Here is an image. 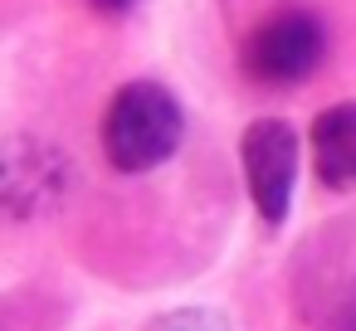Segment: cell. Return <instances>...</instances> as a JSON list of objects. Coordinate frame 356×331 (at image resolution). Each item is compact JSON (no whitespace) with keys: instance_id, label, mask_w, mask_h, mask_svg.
<instances>
[{"instance_id":"obj_1","label":"cell","mask_w":356,"mask_h":331,"mask_svg":"<svg viewBox=\"0 0 356 331\" xmlns=\"http://www.w3.org/2000/svg\"><path fill=\"white\" fill-rule=\"evenodd\" d=\"M186 137V112L161 83H127L103 112V151L122 176H142L176 156Z\"/></svg>"},{"instance_id":"obj_2","label":"cell","mask_w":356,"mask_h":331,"mask_svg":"<svg viewBox=\"0 0 356 331\" xmlns=\"http://www.w3.org/2000/svg\"><path fill=\"white\" fill-rule=\"evenodd\" d=\"M327 54V30L317 15L307 10H283L273 20H264L249 40H244V74L264 88H288L302 83Z\"/></svg>"},{"instance_id":"obj_3","label":"cell","mask_w":356,"mask_h":331,"mask_svg":"<svg viewBox=\"0 0 356 331\" xmlns=\"http://www.w3.org/2000/svg\"><path fill=\"white\" fill-rule=\"evenodd\" d=\"M239 161H244V180H249V200L259 219L283 224L293 205V185H298V132L283 117H259L249 122L239 142Z\"/></svg>"},{"instance_id":"obj_4","label":"cell","mask_w":356,"mask_h":331,"mask_svg":"<svg viewBox=\"0 0 356 331\" xmlns=\"http://www.w3.org/2000/svg\"><path fill=\"white\" fill-rule=\"evenodd\" d=\"M64 195V161L49 151V146H6L0 151V214H35V210H49L54 200Z\"/></svg>"},{"instance_id":"obj_5","label":"cell","mask_w":356,"mask_h":331,"mask_svg":"<svg viewBox=\"0 0 356 331\" xmlns=\"http://www.w3.org/2000/svg\"><path fill=\"white\" fill-rule=\"evenodd\" d=\"M312 166L327 190H356V103H337L312 122Z\"/></svg>"},{"instance_id":"obj_6","label":"cell","mask_w":356,"mask_h":331,"mask_svg":"<svg viewBox=\"0 0 356 331\" xmlns=\"http://www.w3.org/2000/svg\"><path fill=\"white\" fill-rule=\"evenodd\" d=\"M156 331H225V326L210 312H176V316H161Z\"/></svg>"},{"instance_id":"obj_7","label":"cell","mask_w":356,"mask_h":331,"mask_svg":"<svg viewBox=\"0 0 356 331\" xmlns=\"http://www.w3.org/2000/svg\"><path fill=\"white\" fill-rule=\"evenodd\" d=\"M88 6H93L98 15H127V10L137 6V0H88Z\"/></svg>"}]
</instances>
